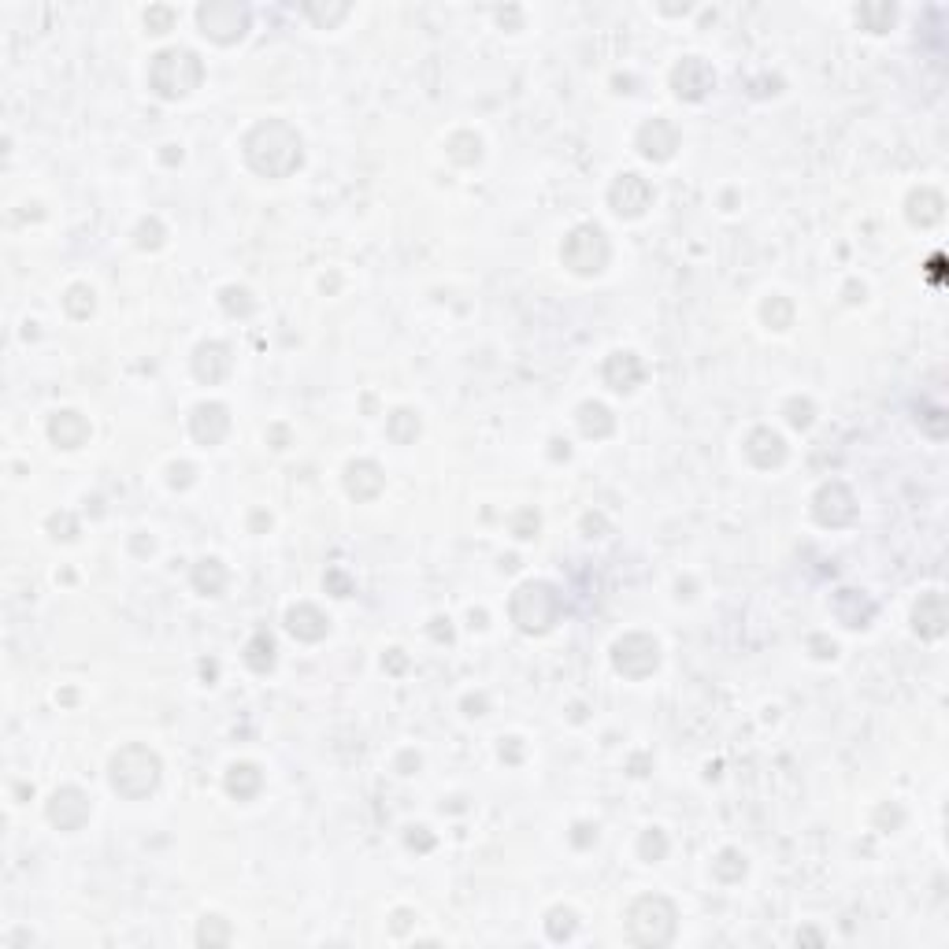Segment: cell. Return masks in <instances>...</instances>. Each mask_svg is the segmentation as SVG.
Wrapping results in <instances>:
<instances>
[{
  "label": "cell",
  "mask_w": 949,
  "mask_h": 949,
  "mask_svg": "<svg viewBox=\"0 0 949 949\" xmlns=\"http://www.w3.org/2000/svg\"><path fill=\"white\" fill-rule=\"evenodd\" d=\"M193 590L204 597H219L226 590V568L216 556H204L200 564H193Z\"/></svg>",
  "instance_id": "d4e9b609"
},
{
  "label": "cell",
  "mask_w": 949,
  "mask_h": 949,
  "mask_svg": "<svg viewBox=\"0 0 949 949\" xmlns=\"http://www.w3.org/2000/svg\"><path fill=\"white\" fill-rule=\"evenodd\" d=\"M408 845H412V850H423L427 853V850H435V835H427V827H412L408 831Z\"/></svg>",
  "instance_id": "bcb514c9"
},
{
  "label": "cell",
  "mask_w": 949,
  "mask_h": 949,
  "mask_svg": "<svg viewBox=\"0 0 949 949\" xmlns=\"http://www.w3.org/2000/svg\"><path fill=\"white\" fill-rule=\"evenodd\" d=\"M160 775H163V765H160V757L149 746H122L112 757V765H108L112 790L119 797H127V801L149 797L160 787Z\"/></svg>",
  "instance_id": "3957f363"
},
{
  "label": "cell",
  "mask_w": 949,
  "mask_h": 949,
  "mask_svg": "<svg viewBox=\"0 0 949 949\" xmlns=\"http://www.w3.org/2000/svg\"><path fill=\"white\" fill-rule=\"evenodd\" d=\"M175 160H182V153H175V145H168V153H163V163H175Z\"/></svg>",
  "instance_id": "91938a15"
},
{
  "label": "cell",
  "mask_w": 949,
  "mask_h": 949,
  "mask_svg": "<svg viewBox=\"0 0 949 949\" xmlns=\"http://www.w3.org/2000/svg\"><path fill=\"white\" fill-rule=\"evenodd\" d=\"M812 649H816V656H820V660H827V656H835V642H827V638H820V634L812 638Z\"/></svg>",
  "instance_id": "681fc988"
},
{
  "label": "cell",
  "mask_w": 949,
  "mask_h": 949,
  "mask_svg": "<svg viewBox=\"0 0 949 949\" xmlns=\"http://www.w3.org/2000/svg\"><path fill=\"white\" fill-rule=\"evenodd\" d=\"M671 90L683 100H705L716 90V71L701 56H683L671 67Z\"/></svg>",
  "instance_id": "8fae6325"
},
{
  "label": "cell",
  "mask_w": 949,
  "mask_h": 949,
  "mask_svg": "<svg viewBox=\"0 0 949 949\" xmlns=\"http://www.w3.org/2000/svg\"><path fill=\"white\" fill-rule=\"evenodd\" d=\"M909 219L916 223V226H931V223H938L942 219V197L935 193V190H916L913 197H909Z\"/></svg>",
  "instance_id": "83f0119b"
},
{
  "label": "cell",
  "mask_w": 949,
  "mask_h": 949,
  "mask_svg": "<svg viewBox=\"0 0 949 949\" xmlns=\"http://www.w3.org/2000/svg\"><path fill=\"white\" fill-rule=\"evenodd\" d=\"M204 82V64L193 49H163L149 64V90L160 100L190 97Z\"/></svg>",
  "instance_id": "7a4b0ae2"
},
{
  "label": "cell",
  "mask_w": 949,
  "mask_h": 949,
  "mask_svg": "<svg viewBox=\"0 0 949 949\" xmlns=\"http://www.w3.org/2000/svg\"><path fill=\"white\" fill-rule=\"evenodd\" d=\"M197 942L200 945H226L231 942V927H226L223 916H204L197 927Z\"/></svg>",
  "instance_id": "8d00e7d4"
},
{
  "label": "cell",
  "mask_w": 949,
  "mask_h": 949,
  "mask_svg": "<svg viewBox=\"0 0 949 949\" xmlns=\"http://www.w3.org/2000/svg\"><path fill=\"white\" fill-rule=\"evenodd\" d=\"M430 634H435L438 642H452V627H449V620H442V616L435 620V627H430Z\"/></svg>",
  "instance_id": "c3c4849f"
},
{
  "label": "cell",
  "mask_w": 949,
  "mask_h": 949,
  "mask_svg": "<svg viewBox=\"0 0 949 949\" xmlns=\"http://www.w3.org/2000/svg\"><path fill=\"white\" fill-rule=\"evenodd\" d=\"M608 204H612V212L620 216V219H638V216H646V208L653 204V185L642 175L624 171L620 178L612 182Z\"/></svg>",
  "instance_id": "30bf717a"
},
{
  "label": "cell",
  "mask_w": 949,
  "mask_h": 949,
  "mask_svg": "<svg viewBox=\"0 0 949 949\" xmlns=\"http://www.w3.org/2000/svg\"><path fill=\"white\" fill-rule=\"evenodd\" d=\"M501 757H508V760H520V741H515V738H508V746H501Z\"/></svg>",
  "instance_id": "11a10c76"
},
{
  "label": "cell",
  "mask_w": 949,
  "mask_h": 949,
  "mask_svg": "<svg viewBox=\"0 0 949 949\" xmlns=\"http://www.w3.org/2000/svg\"><path fill=\"white\" fill-rule=\"evenodd\" d=\"M271 438H275V449H286V438H290V435H286V427H275Z\"/></svg>",
  "instance_id": "6f0895ef"
},
{
  "label": "cell",
  "mask_w": 949,
  "mask_h": 949,
  "mask_svg": "<svg viewBox=\"0 0 949 949\" xmlns=\"http://www.w3.org/2000/svg\"><path fill=\"white\" fill-rule=\"evenodd\" d=\"M449 160L452 163H460V168H474V163L482 160V141L479 134H471V130H457L449 137Z\"/></svg>",
  "instance_id": "4316f807"
},
{
  "label": "cell",
  "mask_w": 949,
  "mask_h": 949,
  "mask_svg": "<svg viewBox=\"0 0 949 949\" xmlns=\"http://www.w3.org/2000/svg\"><path fill=\"white\" fill-rule=\"evenodd\" d=\"M193 479H197V467L193 464H171V471H168V482L175 486V490H185V486H193Z\"/></svg>",
  "instance_id": "ee69618b"
},
{
  "label": "cell",
  "mask_w": 949,
  "mask_h": 949,
  "mask_svg": "<svg viewBox=\"0 0 949 949\" xmlns=\"http://www.w3.org/2000/svg\"><path fill=\"white\" fill-rule=\"evenodd\" d=\"M612 664L624 678H649L656 668H660V646L656 638L634 631V634H624L620 642L612 646Z\"/></svg>",
  "instance_id": "ba28073f"
},
{
  "label": "cell",
  "mask_w": 949,
  "mask_h": 949,
  "mask_svg": "<svg viewBox=\"0 0 949 949\" xmlns=\"http://www.w3.org/2000/svg\"><path fill=\"white\" fill-rule=\"evenodd\" d=\"M64 308H67L71 319H90L97 312V294L90 290L86 282H75L71 290L64 294Z\"/></svg>",
  "instance_id": "f546056e"
},
{
  "label": "cell",
  "mask_w": 949,
  "mask_h": 949,
  "mask_svg": "<svg viewBox=\"0 0 949 949\" xmlns=\"http://www.w3.org/2000/svg\"><path fill=\"white\" fill-rule=\"evenodd\" d=\"M412 920H416V916H412L408 909H397V913H394V931H397V935H404L408 927H412Z\"/></svg>",
  "instance_id": "f907efd6"
},
{
  "label": "cell",
  "mask_w": 949,
  "mask_h": 949,
  "mask_svg": "<svg viewBox=\"0 0 949 949\" xmlns=\"http://www.w3.org/2000/svg\"><path fill=\"white\" fill-rule=\"evenodd\" d=\"M219 304L226 308V316H249L253 308H256L253 294H249V290H241V286H226V290L219 294Z\"/></svg>",
  "instance_id": "d590c367"
},
{
  "label": "cell",
  "mask_w": 949,
  "mask_h": 949,
  "mask_svg": "<svg viewBox=\"0 0 949 949\" xmlns=\"http://www.w3.org/2000/svg\"><path fill=\"white\" fill-rule=\"evenodd\" d=\"M782 412H787V423H790L794 430H809L812 420H816V408H812L809 397H790Z\"/></svg>",
  "instance_id": "f35d334b"
},
{
  "label": "cell",
  "mask_w": 949,
  "mask_h": 949,
  "mask_svg": "<svg viewBox=\"0 0 949 949\" xmlns=\"http://www.w3.org/2000/svg\"><path fill=\"white\" fill-rule=\"evenodd\" d=\"M45 816L56 831H82L90 820V797L78 787H59L45 804Z\"/></svg>",
  "instance_id": "7c38bea8"
},
{
  "label": "cell",
  "mask_w": 949,
  "mask_h": 949,
  "mask_svg": "<svg viewBox=\"0 0 949 949\" xmlns=\"http://www.w3.org/2000/svg\"><path fill=\"white\" fill-rule=\"evenodd\" d=\"M382 664H386L389 671H404V668H408V656H404L401 649H389V656L382 660Z\"/></svg>",
  "instance_id": "7dc6e473"
},
{
  "label": "cell",
  "mask_w": 949,
  "mask_h": 949,
  "mask_svg": "<svg viewBox=\"0 0 949 949\" xmlns=\"http://www.w3.org/2000/svg\"><path fill=\"white\" fill-rule=\"evenodd\" d=\"M608 238L601 226H593V223H583V226H575V231L564 238V249H561V260L568 271L575 275H583V278H593V275H601L605 267H608Z\"/></svg>",
  "instance_id": "8992f818"
},
{
  "label": "cell",
  "mask_w": 949,
  "mask_h": 949,
  "mask_svg": "<svg viewBox=\"0 0 949 949\" xmlns=\"http://www.w3.org/2000/svg\"><path fill=\"white\" fill-rule=\"evenodd\" d=\"M678 913L664 894H642L627 909V938L634 945H668L675 938Z\"/></svg>",
  "instance_id": "277c9868"
},
{
  "label": "cell",
  "mask_w": 949,
  "mask_h": 949,
  "mask_svg": "<svg viewBox=\"0 0 949 949\" xmlns=\"http://www.w3.org/2000/svg\"><path fill=\"white\" fill-rule=\"evenodd\" d=\"M420 427H423V423H420L416 412H412V408H397L394 416L386 420V435L394 438L397 445H412V442L420 438Z\"/></svg>",
  "instance_id": "f1b7e54d"
},
{
  "label": "cell",
  "mask_w": 949,
  "mask_h": 949,
  "mask_svg": "<svg viewBox=\"0 0 949 949\" xmlns=\"http://www.w3.org/2000/svg\"><path fill=\"white\" fill-rule=\"evenodd\" d=\"M464 709H467V716H482L486 697H467V701H464Z\"/></svg>",
  "instance_id": "f5cc1de1"
},
{
  "label": "cell",
  "mask_w": 949,
  "mask_h": 949,
  "mask_svg": "<svg viewBox=\"0 0 949 949\" xmlns=\"http://www.w3.org/2000/svg\"><path fill=\"white\" fill-rule=\"evenodd\" d=\"M746 457H749V464L753 467H760V471H772V467H779L782 460H787V442H782V435L779 430H772V427H757V430H749V438H746Z\"/></svg>",
  "instance_id": "9a60e30c"
},
{
  "label": "cell",
  "mask_w": 949,
  "mask_h": 949,
  "mask_svg": "<svg viewBox=\"0 0 949 949\" xmlns=\"http://www.w3.org/2000/svg\"><path fill=\"white\" fill-rule=\"evenodd\" d=\"M797 942H823V935H816V931H797Z\"/></svg>",
  "instance_id": "680465c9"
},
{
  "label": "cell",
  "mask_w": 949,
  "mask_h": 949,
  "mask_svg": "<svg viewBox=\"0 0 949 949\" xmlns=\"http://www.w3.org/2000/svg\"><path fill=\"white\" fill-rule=\"evenodd\" d=\"M575 831H579V835H575V845H590L597 838V827H590V823H579Z\"/></svg>",
  "instance_id": "816d5d0a"
},
{
  "label": "cell",
  "mask_w": 949,
  "mask_h": 949,
  "mask_svg": "<svg viewBox=\"0 0 949 949\" xmlns=\"http://www.w3.org/2000/svg\"><path fill=\"white\" fill-rule=\"evenodd\" d=\"M234 357H231V345L223 341H200L197 353H193V375L204 382V386H216L226 379V371H231Z\"/></svg>",
  "instance_id": "2e32d148"
},
{
  "label": "cell",
  "mask_w": 949,
  "mask_h": 949,
  "mask_svg": "<svg viewBox=\"0 0 949 949\" xmlns=\"http://www.w3.org/2000/svg\"><path fill=\"white\" fill-rule=\"evenodd\" d=\"M601 375H605L608 389H616V394H631V389L646 379V367H642V360H638L634 353L620 349V353H612V357L605 360V371H601Z\"/></svg>",
  "instance_id": "ac0fdd59"
},
{
  "label": "cell",
  "mask_w": 949,
  "mask_h": 949,
  "mask_svg": "<svg viewBox=\"0 0 949 949\" xmlns=\"http://www.w3.org/2000/svg\"><path fill=\"white\" fill-rule=\"evenodd\" d=\"M913 627L916 634L923 638H938L945 631V601H942V593H927L920 597V605L913 612Z\"/></svg>",
  "instance_id": "603a6c76"
},
{
  "label": "cell",
  "mask_w": 949,
  "mask_h": 949,
  "mask_svg": "<svg viewBox=\"0 0 949 949\" xmlns=\"http://www.w3.org/2000/svg\"><path fill=\"white\" fill-rule=\"evenodd\" d=\"M512 530H515V538H534V534H538V512L534 508H523L520 515H515V523H512Z\"/></svg>",
  "instance_id": "7bdbcfd3"
},
{
  "label": "cell",
  "mask_w": 949,
  "mask_h": 949,
  "mask_svg": "<svg viewBox=\"0 0 949 949\" xmlns=\"http://www.w3.org/2000/svg\"><path fill=\"white\" fill-rule=\"evenodd\" d=\"M575 927H579V916H575L571 909H561V905H556V909H549V916H545V931H549L553 942H568V938L575 935Z\"/></svg>",
  "instance_id": "1f68e13d"
},
{
  "label": "cell",
  "mask_w": 949,
  "mask_h": 949,
  "mask_svg": "<svg viewBox=\"0 0 949 949\" xmlns=\"http://www.w3.org/2000/svg\"><path fill=\"white\" fill-rule=\"evenodd\" d=\"M301 12H304L308 19H312L316 27L330 30V27H334V23H341V19L349 15V4H326V8H323V4H304Z\"/></svg>",
  "instance_id": "74e56055"
},
{
  "label": "cell",
  "mask_w": 949,
  "mask_h": 949,
  "mask_svg": "<svg viewBox=\"0 0 949 949\" xmlns=\"http://www.w3.org/2000/svg\"><path fill=\"white\" fill-rule=\"evenodd\" d=\"M326 590H334V597H349V593H353V583H349V575H345V571L330 568V571H326Z\"/></svg>",
  "instance_id": "f6af8a7d"
},
{
  "label": "cell",
  "mask_w": 949,
  "mask_h": 949,
  "mask_svg": "<svg viewBox=\"0 0 949 949\" xmlns=\"http://www.w3.org/2000/svg\"><path fill=\"white\" fill-rule=\"evenodd\" d=\"M579 430L586 438H608L612 430H616V416L612 412L605 408V404H597V401H586V404H579Z\"/></svg>",
  "instance_id": "cb8c5ba5"
},
{
  "label": "cell",
  "mask_w": 949,
  "mask_h": 949,
  "mask_svg": "<svg viewBox=\"0 0 949 949\" xmlns=\"http://www.w3.org/2000/svg\"><path fill=\"white\" fill-rule=\"evenodd\" d=\"M568 452H571V449H568V442H561V438L553 442V457H556V460H561V457L568 460Z\"/></svg>",
  "instance_id": "9f6ffc18"
},
{
  "label": "cell",
  "mask_w": 949,
  "mask_h": 949,
  "mask_svg": "<svg viewBox=\"0 0 949 949\" xmlns=\"http://www.w3.org/2000/svg\"><path fill=\"white\" fill-rule=\"evenodd\" d=\"M49 534L56 542H75L78 538V520L71 512H52L49 515Z\"/></svg>",
  "instance_id": "ab89813d"
},
{
  "label": "cell",
  "mask_w": 949,
  "mask_h": 949,
  "mask_svg": "<svg viewBox=\"0 0 949 949\" xmlns=\"http://www.w3.org/2000/svg\"><path fill=\"white\" fill-rule=\"evenodd\" d=\"M638 857L656 864V860H664L668 857V835L660 831V827H649L642 838H638Z\"/></svg>",
  "instance_id": "e575fe53"
},
{
  "label": "cell",
  "mask_w": 949,
  "mask_h": 949,
  "mask_svg": "<svg viewBox=\"0 0 949 949\" xmlns=\"http://www.w3.org/2000/svg\"><path fill=\"white\" fill-rule=\"evenodd\" d=\"M678 149V130H675V122L668 119H649L642 122V130H638V153H642L646 160L653 163H664L671 160Z\"/></svg>",
  "instance_id": "4fadbf2b"
},
{
  "label": "cell",
  "mask_w": 949,
  "mask_h": 949,
  "mask_svg": "<svg viewBox=\"0 0 949 949\" xmlns=\"http://www.w3.org/2000/svg\"><path fill=\"white\" fill-rule=\"evenodd\" d=\"M712 875L719 882H741L746 879V857H741L738 850H724L712 860Z\"/></svg>",
  "instance_id": "4dcf8cb0"
},
{
  "label": "cell",
  "mask_w": 949,
  "mask_h": 949,
  "mask_svg": "<svg viewBox=\"0 0 949 949\" xmlns=\"http://www.w3.org/2000/svg\"><path fill=\"white\" fill-rule=\"evenodd\" d=\"M508 612H512V624L523 634H545L556 620H561V593L542 579H530L523 586H515Z\"/></svg>",
  "instance_id": "5b68a950"
},
{
  "label": "cell",
  "mask_w": 949,
  "mask_h": 949,
  "mask_svg": "<svg viewBox=\"0 0 949 949\" xmlns=\"http://www.w3.org/2000/svg\"><path fill=\"white\" fill-rule=\"evenodd\" d=\"M49 438L59 449H82L90 442V420L82 416V412H75V408L56 412V416L49 420Z\"/></svg>",
  "instance_id": "e0dca14e"
},
{
  "label": "cell",
  "mask_w": 949,
  "mask_h": 949,
  "mask_svg": "<svg viewBox=\"0 0 949 949\" xmlns=\"http://www.w3.org/2000/svg\"><path fill=\"white\" fill-rule=\"evenodd\" d=\"M831 612L838 616V620L845 624V627H868V620L875 616V605L868 601V597H864L860 590H838L835 593V601H831Z\"/></svg>",
  "instance_id": "44dd1931"
},
{
  "label": "cell",
  "mask_w": 949,
  "mask_h": 949,
  "mask_svg": "<svg viewBox=\"0 0 949 949\" xmlns=\"http://www.w3.org/2000/svg\"><path fill=\"white\" fill-rule=\"evenodd\" d=\"M245 664H249L256 675H267L275 668V642L267 631H256L249 638V646H245Z\"/></svg>",
  "instance_id": "484cf974"
},
{
  "label": "cell",
  "mask_w": 949,
  "mask_h": 949,
  "mask_svg": "<svg viewBox=\"0 0 949 949\" xmlns=\"http://www.w3.org/2000/svg\"><path fill=\"white\" fill-rule=\"evenodd\" d=\"M386 486V474L375 460H353L345 467V490H349V498H357V501H371V498H379Z\"/></svg>",
  "instance_id": "d6986e66"
},
{
  "label": "cell",
  "mask_w": 949,
  "mask_h": 949,
  "mask_svg": "<svg viewBox=\"0 0 949 949\" xmlns=\"http://www.w3.org/2000/svg\"><path fill=\"white\" fill-rule=\"evenodd\" d=\"M263 787V772L249 760H238V765L226 768V794L238 797V801H253Z\"/></svg>",
  "instance_id": "7402d4cb"
},
{
  "label": "cell",
  "mask_w": 949,
  "mask_h": 949,
  "mask_svg": "<svg viewBox=\"0 0 949 949\" xmlns=\"http://www.w3.org/2000/svg\"><path fill=\"white\" fill-rule=\"evenodd\" d=\"M894 4H864L860 12H857V19L864 27H868L872 34H882V30H890L894 27Z\"/></svg>",
  "instance_id": "d6a6232c"
},
{
  "label": "cell",
  "mask_w": 949,
  "mask_h": 949,
  "mask_svg": "<svg viewBox=\"0 0 949 949\" xmlns=\"http://www.w3.org/2000/svg\"><path fill=\"white\" fill-rule=\"evenodd\" d=\"M760 316H765V323L772 330H787L794 323V304L787 297H768L765 308H760Z\"/></svg>",
  "instance_id": "836d02e7"
},
{
  "label": "cell",
  "mask_w": 949,
  "mask_h": 949,
  "mask_svg": "<svg viewBox=\"0 0 949 949\" xmlns=\"http://www.w3.org/2000/svg\"><path fill=\"white\" fill-rule=\"evenodd\" d=\"M245 163L263 178H290L304 163V141L286 119H263L245 134Z\"/></svg>",
  "instance_id": "6da1fadb"
},
{
  "label": "cell",
  "mask_w": 949,
  "mask_h": 949,
  "mask_svg": "<svg viewBox=\"0 0 949 949\" xmlns=\"http://www.w3.org/2000/svg\"><path fill=\"white\" fill-rule=\"evenodd\" d=\"M326 627H330V620L308 601L286 612V631H290L297 642H319V638H326Z\"/></svg>",
  "instance_id": "ffe728a7"
},
{
  "label": "cell",
  "mask_w": 949,
  "mask_h": 949,
  "mask_svg": "<svg viewBox=\"0 0 949 949\" xmlns=\"http://www.w3.org/2000/svg\"><path fill=\"white\" fill-rule=\"evenodd\" d=\"M134 238H137V249H160V245H163V223H160L156 216L141 219Z\"/></svg>",
  "instance_id": "60d3db41"
},
{
  "label": "cell",
  "mask_w": 949,
  "mask_h": 949,
  "mask_svg": "<svg viewBox=\"0 0 949 949\" xmlns=\"http://www.w3.org/2000/svg\"><path fill=\"white\" fill-rule=\"evenodd\" d=\"M812 515L823 527H845L857 515V498L845 482H823L812 498Z\"/></svg>",
  "instance_id": "9c48e42d"
},
{
  "label": "cell",
  "mask_w": 949,
  "mask_h": 949,
  "mask_svg": "<svg viewBox=\"0 0 949 949\" xmlns=\"http://www.w3.org/2000/svg\"><path fill=\"white\" fill-rule=\"evenodd\" d=\"M412 768H420V757H416V753H404V757H401V772L412 775Z\"/></svg>",
  "instance_id": "db71d44e"
},
{
  "label": "cell",
  "mask_w": 949,
  "mask_h": 949,
  "mask_svg": "<svg viewBox=\"0 0 949 949\" xmlns=\"http://www.w3.org/2000/svg\"><path fill=\"white\" fill-rule=\"evenodd\" d=\"M145 27H149V34H168V30L175 27V12H171L168 4L149 8V12H145Z\"/></svg>",
  "instance_id": "b9f144b4"
},
{
  "label": "cell",
  "mask_w": 949,
  "mask_h": 949,
  "mask_svg": "<svg viewBox=\"0 0 949 949\" xmlns=\"http://www.w3.org/2000/svg\"><path fill=\"white\" fill-rule=\"evenodd\" d=\"M197 27L216 45H234L249 30V8L238 4V0H208V4L197 8Z\"/></svg>",
  "instance_id": "52a82bcc"
},
{
  "label": "cell",
  "mask_w": 949,
  "mask_h": 949,
  "mask_svg": "<svg viewBox=\"0 0 949 949\" xmlns=\"http://www.w3.org/2000/svg\"><path fill=\"white\" fill-rule=\"evenodd\" d=\"M226 430H231V412L219 401H204L193 408L190 416V435L200 442V445H219L226 438Z\"/></svg>",
  "instance_id": "5bb4252c"
}]
</instances>
